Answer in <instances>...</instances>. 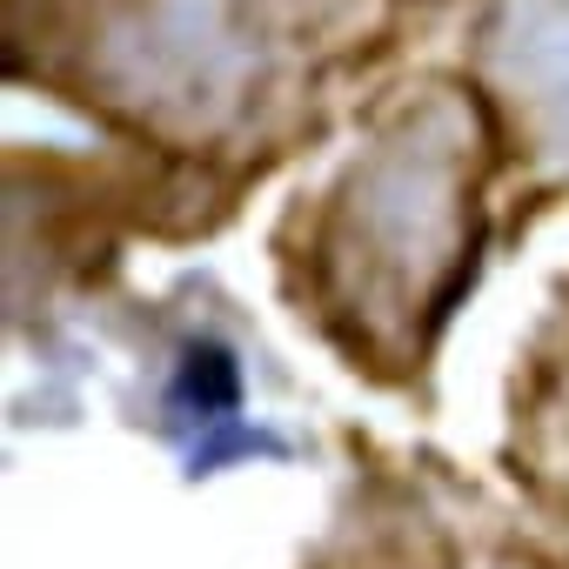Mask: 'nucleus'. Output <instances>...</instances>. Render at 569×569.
<instances>
[]
</instances>
